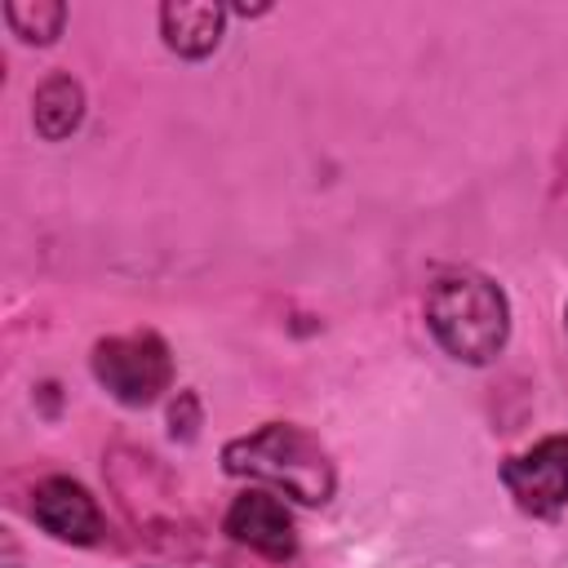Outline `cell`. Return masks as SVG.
Returning a JSON list of instances; mask_svg holds the SVG:
<instances>
[{
    "mask_svg": "<svg viewBox=\"0 0 568 568\" xmlns=\"http://www.w3.org/2000/svg\"><path fill=\"white\" fill-rule=\"evenodd\" d=\"M426 328L457 364H493L510 337V302L479 271H444L426 288Z\"/></svg>",
    "mask_w": 568,
    "mask_h": 568,
    "instance_id": "cell-1",
    "label": "cell"
},
{
    "mask_svg": "<svg viewBox=\"0 0 568 568\" xmlns=\"http://www.w3.org/2000/svg\"><path fill=\"white\" fill-rule=\"evenodd\" d=\"M226 475L262 479L302 506H324L337 488V470L328 448L297 422H266L253 435H240L222 448Z\"/></svg>",
    "mask_w": 568,
    "mask_h": 568,
    "instance_id": "cell-2",
    "label": "cell"
},
{
    "mask_svg": "<svg viewBox=\"0 0 568 568\" xmlns=\"http://www.w3.org/2000/svg\"><path fill=\"white\" fill-rule=\"evenodd\" d=\"M98 386L120 399L124 408H146L155 404L169 382H173V355L169 342L151 328L142 333H120V337H102L89 355Z\"/></svg>",
    "mask_w": 568,
    "mask_h": 568,
    "instance_id": "cell-3",
    "label": "cell"
},
{
    "mask_svg": "<svg viewBox=\"0 0 568 568\" xmlns=\"http://www.w3.org/2000/svg\"><path fill=\"white\" fill-rule=\"evenodd\" d=\"M501 484L519 510L550 519L568 506V435H546L528 453L501 462Z\"/></svg>",
    "mask_w": 568,
    "mask_h": 568,
    "instance_id": "cell-4",
    "label": "cell"
},
{
    "mask_svg": "<svg viewBox=\"0 0 568 568\" xmlns=\"http://www.w3.org/2000/svg\"><path fill=\"white\" fill-rule=\"evenodd\" d=\"M31 515L36 524L58 537V541H71V546H98L106 524H102V510L93 501V493L67 475H49L36 484L31 493Z\"/></svg>",
    "mask_w": 568,
    "mask_h": 568,
    "instance_id": "cell-5",
    "label": "cell"
},
{
    "mask_svg": "<svg viewBox=\"0 0 568 568\" xmlns=\"http://www.w3.org/2000/svg\"><path fill=\"white\" fill-rule=\"evenodd\" d=\"M226 537L266 555V559H293L297 555V524L288 515V506L266 493V488H248L231 501L226 519H222Z\"/></svg>",
    "mask_w": 568,
    "mask_h": 568,
    "instance_id": "cell-6",
    "label": "cell"
},
{
    "mask_svg": "<svg viewBox=\"0 0 568 568\" xmlns=\"http://www.w3.org/2000/svg\"><path fill=\"white\" fill-rule=\"evenodd\" d=\"M226 9L209 0H169L160 4V36L178 58H209L222 44Z\"/></svg>",
    "mask_w": 568,
    "mask_h": 568,
    "instance_id": "cell-7",
    "label": "cell"
},
{
    "mask_svg": "<svg viewBox=\"0 0 568 568\" xmlns=\"http://www.w3.org/2000/svg\"><path fill=\"white\" fill-rule=\"evenodd\" d=\"M84 120V89L75 75L53 71L36 93H31V124L44 142H62L80 129Z\"/></svg>",
    "mask_w": 568,
    "mask_h": 568,
    "instance_id": "cell-8",
    "label": "cell"
},
{
    "mask_svg": "<svg viewBox=\"0 0 568 568\" xmlns=\"http://www.w3.org/2000/svg\"><path fill=\"white\" fill-rule=\"evenodd\" d=\"M4 22L27 44H53L67 27V4H58V0H9Z\"/></svg>",
    "mask_w": 568,
    "mask_h": 568,
    "instance_id": "cell-9",
    "label": "cell"
},
{
    "mask_svg": "<svg viewBox=\"0 0 568 568\" xmlns=\"http://www.w3.org/2000/svg\"><path fill=\"white\" fill-rule=\"evenodd\" d=\"M169 426H173V439H195V426H200V399L191 390L178 395L173 413H169Z\"/></svg>",
    "mask_w": 568,
    "mask_h": 568,
    "instance_id": "cell-10",
    "label": "cell"
},
{
    "mask_svg": "<svg viewBox=\"0 0 568 568\" xmlns=\"http://www.w3.org/2000/svg\"><path fill=\"white\" fill-rule=\"evenodd\" d=\"M564 324H568V302H564Z\"/></svg>",
    "mask_w": 568,
    "mask_h": 568,
    "instance_id": "cell-11",
    "label": "cell"
}]
</instances>
